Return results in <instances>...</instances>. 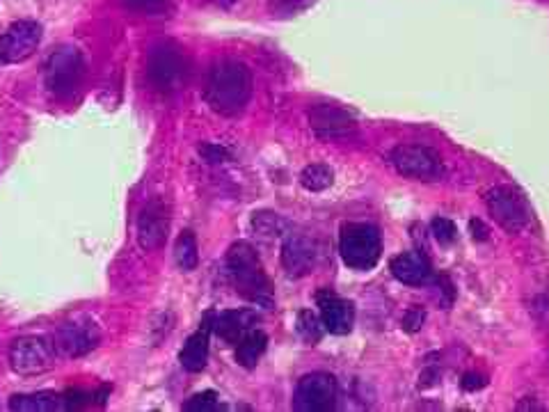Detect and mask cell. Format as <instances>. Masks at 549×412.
Instances as JSON below:
<instances>
[{
	"mask_svg": "<svg viewBox=\"0 0 549 412\" xmlns=\"http://www.w3.org/2000/svg\"><path fill=\"white\" fill-rule=\"evenodd\" d=\"M10 410L14 412H55L67 410L65 394L55 392H30V394H14L10 399Z\"/></svg>",
	"mask_w": 549,
	"mask_h": 412,
	"instance_id": "cell-19",
	"label": "cell"
},
{
	"mask_svg": "<svg viewBox=\"0 0 549 412\" xmlns=\"http://www.w3.org/2000/svg\"><path fill=\"white\" fill-rule=\"evenodd\" d=\"M337 378L314 371L298 380L293 392V410L298 412H330L337 406Z\"/></svg>",
	"mask_w": 549,
	"mask_h": 412,
	"instance_id": "cell-9",
	"label": "cell"
},
{
	"mask_svg": "<svg viewBox=\"0 0 549 412\" xmlns=\"http://www.w3.org/2000/svg\"><path fill=\"white\" fill-rule=\"evenodd\" d=\"M426 321V312L421 307H410L403 316V328L408 332H417Z\"/></svg>",
	"mask_w": 549,
	"mask_h": 412,
	"instance_id": "cell-30",
	"label": "cell"
},
{
	"mask_svg": "<svg viewBox=\"0 0 549 412\" xmlns=\"http://www.w3.org/2000/svg\"><path fill=\"white\" fill-rule=\"evenodd\" d=\"M485 206H488L490 216L497 220L501 229L508 234L522 232L531 223V209L527 197L513 186H495L485 193Z\"/></svg>",
	"mask_w": 549,
	"mask_h": 412,
	"instance_id": "cell-7",
	"label": "cell"
},
{
	"mask_svg": "<svg viewBox=\"0 0 549 412\" xmlns=\"http://www.w3.org/2000/svg\"><path fill=\"white\" fill-rule=\"evenodd\" d=\"M183 410L186 412H218V410H225V406H222L220 396L216 392L206 390V392L190 396V399L183 403Z\"/></svg>",
	"mask_w": 549,
	"mask_h": 412,
	"instance_id": "cell-24",
	"label": "cell"
},
{
	"mask_svg": "<svg viewBox=\"0 0 549 412\" xmlns=\"http://www.w3.org/2000/svg\"><path fill=\"white\" fill-rule=\"evenodd\" d=\"M124 5L135 14L154 17V14H163L170 7V0H124Z\"/></svg>",
	"mask_w": 549,
	"mask_h": 412,
	"instance_id": "cell-27",
	"label": "cell"
},
{
	"mask_svg": "<svg viewBox=\"0 0 549 412\" xmlns=\"http://www.w3.org/2000/svg\"><path fill=\"white\" fill-rule=\"evenodd\" d=\"M174 259H177V266L181 271H195L197 264H200V248H197L195 234L186 229V232L179 234L177 243H174Z\"/></svg>",
	"mask_w": 549,
	"mask_h": 412,
	"instance_id": "cell-21",
	"label": "cell"
},
{
	"mask_svg": "<svg viewBox=\"0 0 549 412\" xmlns=\"http://www.w3.org/2000/svg\"><path fill=\"white\" fill-rule=\"evenodd\" d=\"M389 163L405 179L435 181L444 174L442 156L426 145H399L389 154Z\"/></svg>",
	"mask_w": 549,
	"mask_h": 412,
	"instance_id": "cell-8",
	"label": "cell"
},
{
	"mask_svg": "<svg viewBox=\"0 0 549 412\" xmlns=\"http://www.w3.org/2000/svg\"><path fill=\"white\" fill-rule=\"evenodd\" d=\"M211 321L206 316V321L197 328L193 335L186 339L181 353H179V362L181 367L190 371V374H200V371L206 369V362H209V342H211Z\"/></svg>",
	"mask_w": 549,
	"mask_h": 412,
	"instance_id": "cell-18",
	"label": "cell"
},
{
	"mask_svg": "<svg viewBox=\"0 0 549 412\" xmlns=\"http://www.w3.org/2000/svg\"><path fill=\"white\" fill-rule=\"evenodd\" d=\"M389 271L396 280L408 284V287H424V284L433 282V266L421 252H401L392 261H389Z\"/></svg>",
	"mask_w": 549,
	"mask_h": 412,
	"instance_id": "cell-17",
	"label": "cell"
},
{
	"mask_svg": "<svg viewBox=\"0 0 549 412\" xmlns=\"http://www.w3.org/2000/svg\"><path fill=\"white\" fill-rule=\"evenodd\" d=\"M42 44V26L37 21H14L0 35V65H19Z\"/></svg>",
	"mask_w": 549,
	"mask_h": 412,
	"instance_id": "cell-11",
	"label": "cell"
},
{
	"mask_svg": "<svg viewBox=\"0 0 549 412\" xmlns=\"http://www.w3.org/2000/svg\"><path fill=\"white\" fill-rule=\"evenodd\" d=\"M147 76L156 90H179L188 78V55L172 39L156 42L147 55Z\"/></svg>",
	"mask_w": 549,
	"mask_h": 412,
	"instance_id": "cell-5",
	"label": "cell"
},
{
	"mask_svg": "<svg viewBox=\"0 0 549 412\" xmlns=\"http://www.w3.org/2000/svg\"><path fill=\"white\" fill-rule=\"evenodd\" d=\"M318 245L305 234H291L282 243V266L289 277H305L316 268Z\"/></svg>",
	"mask_w": 549,
	"mask_h": 412,
	"instance_id": "cell-15",
	"label": "cell"
},
{
	"mask_svg": "<svg viewBox=\"0 0 549 412\" xmlns=\"http://www.w3.org/2000/svg\"><path fill=\"white\" fill-rule=\"evenodd\" d=\"M318 316H321L325 332L330 335H348L355 323V305L341 298L332 289H321L316 293Z\"/></svg>",
	"mask_w": 549,
	"mask_h": 412,
	"instance_id": "cell-12",
	"label": "cell"
},
{
	"mask_svg": "<svg viewBox=\"0 0 549 412\" xmlns=\"http://www.w3.org/2000/svg\"><path fill=\"white\" fill-rule=\"evenodd\" d=\"M268 348V335L264 330L252 328L241 337V342L236 344V362L245 369H254L261 360V355Z\"/></svg>",
	"mask_w": 549,
	"mask_h": 412,
	"instance_id": "cell-20",
	"label": "cell"
},
{
	"mask_svg": "<svg viewBox=\"0 0 549 412\" xmlns=\"http://www.w3.org/2000/svg\"><path fill=\"white\" fill-rule=\"evenodd\" d=\"M314 0H268L270 12L277 17H296V14L305 12L307 7H312Z\"/></svg>",
	"mask_w": 549,
	"mask_h": 412,
	"instance_id": "cell-26",
	"label": "cell"
},
{
	"mask_svg": "<svg viewBox=\"0 0 549 412\" xmlns=\"http://www.w3.org/2000/svg\"><path fill=\"white\" fill-rule=\"evenodd\" d=\"M296 328H298V335L302 339H305L307 344H312V346L321 342V337H323V332H325L321 316L314 314L312 309H302V312L298 314Z\"/></svg>",
	"mask_w": 549,
	"mask_h": 412,
	"instance_id": "cell-23",
	"label": "cell"
},
{
	"mask_svg": "<svg viewBox=\"0 0 549 412\" xmlns=\"http://www.w3.org/2000/svg\"><path fill=\"white\" fill-rule=\"evenodd\" d=\"M252 71L241 60L222 58L211 67L204 85V101L213 113L234 117L243 113L252 99Z\"/></svg>",
	"mask_w": 549,
	"mask_h": 412,
	"instance_id": "cell-1",
	"label": "cell"
},
{
	"mask_svg": "<svg viewBox=\"0 0 549 412\" xmlns=\"http://www.w3.org/2000/svg\"><path fill=\"white\" fill-rule=\"evenodd\" d=\"M170 232V211L163 200H151L138 218V243L142 250L163 248Z\"/></svg>",
	"mask_w": 549,
	"mask_h": 412,
	"instance_id": "cell-13",
	"label": "cell"
},
{
	"mask_svg": "<svg viewBox=\"0 0 549 412\" xmlns=\"http://www.w3.org/2000/svg\"><path fill=\"white\" fill-rule=\"evenodd\" d=\"M339 255L353 271H371L383 255L378 227L371 223H346L339 236Z\"/></svg>",
	"mask_w": 549,
	"mask_h": 412,
	"instance_id": "cell-4",
	"label": "cell"
},
{
	"mask_svg": "<svg viewBox=\"0 0 549 412\" xmlns=\"http://www.w3.org/2000/svg\"><path fill=\"white\" fill-rule=\"evenodd\" d=\"M300 184L302 188L309 190V193H323V190H328L334 184V172L330 165L325 163L307 165L300 174Z\"/></svg>",
	"mask_w": 549,
	"mask_h": 412,
	"instance_id": "cell-22",
	"label": "cell"
},
{
	"mask_svg": "<svg viewBox=\"0 0 549 412\" xmlns=\"http://www.w3.org/2000/svg\"><path fill=\"white\" fill-rule=\"evenodd\" d=\"M85 78L83 53L71 44L55 49L44 65V85L55 99L67 101L81 90Z\"/></svg>",
	"mask_w": 549,
	"mask_h": 412,
	"instance_id": "cell-3",
	"label": "cell"
},
{
	"mask_svg": "<svg viewBox=\"0 0 549 412\" xmlns=\"http://www.w3.org/2000/svg\"><path fill=\"white\" fill-rule=\"evenodd\" d=\"M469 229H472V236L476 241H485L488 239V229L483 227L481 220H472V223H469Z\"/></svg>",
	"mask_w": 549,
	"mask_h": 412,
	"instance_id": "cell-32",
	"label": "cell"
},
{
	"mask_svg": "<svg viewBox=\"0 0 549 412\" xmlns=\"http://www.w3.org/2000/svg\"><path fill=\"white\" fill-rule=\"evenodd\" d=\"M252 227L257 229L259 234H264V236H282L286 223H284V220L280 216H277V213L259 211V213H254Z\"/></svg>",
	"mask_w": 549,
	"mask_h": 412,
	"instance_id": "cell-25",
	"label": "cell"
},
{
	"mask_svg": "<svg viewBox=\"0 0 549 412\" xmlns=\"http://www.w3.org/2000/svg\"><path fill=\"white\" fill-rule=\"evenodd\" d=\"M309 124L325 140L348 138L357 129L355 117L348 110L330 106V103H318V106L309 110Z\"/></svg>",
	"mask_w": 549,
	"mask_h": 412,
	"instance_id": "cell-14",
	"label": "cell"
},
{
	"mask_svg": "<svg viewBox=\"0 0 549 412\" xmlns=\"http://www.w3.org/2000/svg\"><path fill=\"white\" fill-rule=\"evenodd\" d=\"M55 360H58V348L49 337H19L10 346V367L19 376H42L58 364Z\"/></svg>",
	"mask_w": 549,
	"mask_h": 412,
	"instance_id": "cell-6",
	"label": "cell"
},
{
	"mask_svg": "<svg viewBox=\"0 0 549 412\" xmlns=\"http://www.w3.org/2000/svg\"><path fill=\"white\" fill-rule=\"evenodd\" d=\"M211 321V330L227 342L229 346H236L241 342V337L245 332H250L252 328H257L259 316L250 312V309H227V312L220 314H209Z\"/></svg>",
	"mask_w": 549,
	"mask_h": 412,
	"instance_id": "cell-16",
	"label": "cell"
},
{
	"mask_svg": "<svg viewBox=\"0 0 549 412\" xmlns=\"http://www.w3.org/2000/svg\"><path fill=\"white\" fill-rule=\"evenodd\" d=\"M227 273L238 296L257 307L275 305V289L264 264L248 241H236L227 250Z\"/></svg>",
	"mask_w": 549,
	"mask_h": 412,
	"instance_id": "cell-2",
	"label": "cell"
},
{
	"mask_svg": "<svg viewBox=\"0 0 549 412\" xmlns=\"http://www.w3.org/2000/svg\"><path fill=\"white\" fill-rule=\"evenodd\" d=\"M483 385H485V380L479 374H467L465 380H463V387H465V390H469V392L481 390Z\"/></svg>",
	"mask_w": 549,
	"mask_h": 412,
	"instance_id": "cell-31",
	"label": "cell"
},
{
	"mask_svg": "<svg viewBox=\"0 0 549 412\" xmlns=\"http://www.w3.org/2000/svg\"><path fill=\"white\" fill-rule=\"evenodd\" d=\"M200 154L206 163H222L229 161V152L222 145H213V142H206L200 147Z\"/></svg>",
	"mask_w": 549,
	"mask_h": 412,
	"instance_id": "cell-29",
	"label": "cell"
},
{
	"mask_svg": "<svg viewBox=\"0 0 549 412\" xmlns=\"http://www.w3.org/2000/svg\"><path fill=\"white\" fill-rule=\"evenodd\" d=\"M431 229H433L435 239L440 243H444V245L453 243V241H456V236H458L456 223H453V220H449V218H435L431 223Z\"/></svg>",
	"mask_w": 549,
	"mask_h": 412,
	"instance_id": "cell-28",
	"label": "cell"
},
{
	"mask_svg": "<svg viewBox=\"0 0 549 412\" xmlns=\"http://www.w3.org/2000/svg\"><path fill=\"white\" fill-rule=\"evenodd\" d=\"M101 342V328L90 316L78 314L74 319L62 323L55 332V348L67 358H83L92 353Z\"/></svg>",
	"mask_w": 549,
	"mask_h": 412,
	"instance_id": "cell-10",
	"label": "cell"
}]
</instances>
